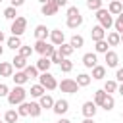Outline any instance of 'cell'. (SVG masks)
<instances>
[{
	"label": "cell",
	"mask_w": 123,
	"mask_h": 123,
	"mask_svg": "<svg viewBox=\"0 0 123 123\" xmlns=\"http://www.w3.org/2000/svg\"><path fill=\"white\" fill-rule=\"evenodd\" d=\"M117 92H119V94H121V96H123V83H121V85H119V86H117Z\"/></svg>",
	"instance_id": "cell-48"
},
{
	"label": "cell",
	"mask_w": 123,
	"mask_h": 123,
	"mask_svg": "<svg viewBox=\"0 0 123 123\" xmlns=\"http://www.w3.org/2000/svg\"><path fill=\"white\" fill-rule=\"evenodd\" d=\"M106 96H108V92H106L104 88H102V90H96V92H94V100H92V102H94L96 106H102V102L106 100Z\"/></svg>",
	"instance_id": "cell-29"
},
{
	"label": "cell",
	"mask_w": 123,
	"mask_h": 123,
	"mask_svg": "<svg viewBox=\"0 0 123 123\" xmlns=\"http://www.w3.org/2000/svg\"><path fill=\"white\" fill-rule=\"evenodd\" d=\"M121 42H123V33H121Z\"/></svg>",
	"instance_id": "cell-54"
},
{
	"label": "cell",
	"mask_w": 123,
	"mask_h": 123,
	"mask_svg": "<svg viewBox=\"0 0 123 123\" xmlns=\"http://www.w3.org/2000/svg\"><path fill=\"white\" fill-rule=\"evenodd\" d=\"M50 62H52V63H58V65H60V63L63 62V56H62V54H60V52L56 50V52L52 54V58H50Z\"/></svg>",
	"instance_id": "cell-42"
},
{
	"label": "cell",
	"mask_w": 123,
	"mask_h": 123,
	"mask_svg": "<svg viewBox=\"0 0 123 123\" xmlns=\"http://www.w3.org/2000/svg\"><path fill=\"white\" fill-rule=\"evenodd\" d=\"M2 42H4V33L0 31V44H2Z\"/></svg>",
	"instance_id": "cell-51"
},
{
	"label": "cell",
	"mask_w": 123,
	"mask_h": 123,
	"mask_svg": "<svg viewBox=\"0 0 123 123\" xmlns=\"http://www.w3.org/2000/svg\"><path fill=\"white\" fill-rule=\"evenodd\" d=\"M60 69H62L63 73H69V71L73 69V62H69L67 58H63V62L60 63Z\"/></svg>",
	"instance_id": "cell-37"
},
{
	"label": "cell",
	"mask_w": 123,
	"mask_h": 123,
	"mask_svg": "<svg viewBox=\"0 0 123 123\" xmlns=\"http://www.w3.org/2000/svg\"><path fill=\"white\" fill-rule=\"evenodd\" d=\"M83 25V15H75V17H67V27L69 29H77Z\"/></svg>",
	"instance_id": "cell-21"
},
{
	"label": "cell",
	"mask_w": 123,
	"mask_h": 123,
	"mask_svg": "<svg viewBox=\"0 0 123 123\" xmlns=\"http://www.w3.org/2000/svg\"><path fill=\"white\" fill-rule=\"evenodd\" d=\"M4 17H6V19H12V21H13V19L17 17V12H15V8H13V6L6 8V10H4Z\"/></svg>",
	"instance_id": "cell-36"
},
{
	"label": "cell",
	"mask_w": 123,
	"mask_h": 123,
	"mask_svg": "<svg viewBox=\"0 0 123 123\" xmlns=\"http://www.w3.org/2000/svg\"><path fill=\"white\" fill-rule=\"evenodd\" d=\"M73 50H75V48H73L71 44H65V42H63V44H62V46L58 48V52H60V54H62L63 58H69V56L73 54Z\"/></svg>",
	"instance_id": "cell-27"
},
{
	"label": "cell",
	"mask_w": 123,
	"mask_h": 123,
	"mask_svg": "<svg viewBox=\"0 0 123 123\" xmlns=\"http://www.w3.org/2000/svg\"><path fill=\"white\" fill-rule=\"evenodd\" d=\"M121 2H123V0H121Z\"/></svg>",
	"instance_id": "cell-57"
},
{
	"label": "cell",
	"mask_w": 123,
	"mask_h": 123,
	"mask_svg": "<svg viewBox=\"0 0 123 123\" xmlns=\"http://www.w3.org/2000/svg\"><path fill=\"white\" fill-rule=\"evenodd\" d=\"M83 65H85V67H88V69L96 67V65H98V63H96V54H92V52L85 54V56H83Z\"/></svg>",
	"instance_id": "cell-13"
},
{
	"label": "cell",
	"mask_w": 123,
	"mask_h": 123,
	"mask_svg": "<svg viewBox=\"0 0 123 123\" xmlns=\"http://www.w3.org/2000/svg\"><path fill=\"white\" fill-rule=\"evenodd\" d=\"M115 79H117L119 83H123V67H119V69H117V73H115Z\"/></svg>",
	"instance_id": "cell-45"
},
{
	"label": "cell",
	"mask_w": 123,
	"mask_h": 123,
	"mask_svg": "<svg viewBox=\"0 0 123 123\" xmlns=\"http://www.w3.org/2000/svg\"><path fill=\"white\" fill-rule=\"evenodd\" d=\"M48 46H50V44H48L46 40H37V42H35V52H38L40 56H46Z\"/></svg>",
	"instance_id": "cell-23"
},
{
	"label": "cell",
	"mask_w": 123,
	"mask_h": 123,
	"mask_svg": "<svg viewBox=\"0 0 123 123\" xmlns=\"http://www.w3.org/2000/svg\"><path fill=\"white\" fill-rule=\"evenodd\" d=\"M40 111H42V108H40L38 102H29V115L31 117H38Z\"/></svg>",
	"instance_id": "cell-24"
},
{
	"label": "cell",
	"mask_w": 123,
	"mask_h": 123,
	"mask_svg": "<svg viewBox=\"0 0 123 123\" xmlns=\"http://www.w3.org/2000/svg\"><path fill=\"white\" fill-rule=\"evenodd\" d=\"M52 110H54V113H56V115H63V113L69 110V102H67V100H56Z\"/></svg>",
	"instance_id": "cell-7"
},
{
	"label": "cell",
	"mask_w": 123,
	"mask_h": 123,
	"mask_svg": "<svg viewBox=\"0 0 123 123\" xmlns=\"http://www.w3.org/2000/svg\"><path fill=\"white\" fill-rule=\"evenodd\" d=\"M25 98H27V90H25L23 86H13V88L10 90V94H8V102H10L12 106L23 104Z\"/></svg>",
	"instance_id": "cell-1"
},
{
	"label": "cell",
	"mask_w": 123,
	"mask_h": 123,
	"mask_svg": "<svg viewBox=\"0 0 123 123\" xmlns=\"http://www.w3.org/2000/svg\"><path fill=\"white\" fill-rule=\"evenodd\" d=\"M96 19H98V23H100V27H104V29H110L111 25H113V19H111V13L108 12V10H98L96 12Z\"/></svg>",
	"instance_id": "cell-2"
},
{
	"label": "cell",
	"mask_w": 123,
	"mask_h": 123,
	"mask_svg": "<svg viewBox=\"0 0 123 123\" xmlns=\"http://www.w3.org/2000/svg\"><path fill=\"white\" fill-rule=\"evenodd\" d=\"M10 2H12V6H13V8H19V6H23V4H25V0H10Z\"/></svg>",
	"instance_id": "cell-47"
},
{
	"label": "cell",
	"mask_w": 123,
	"mask_h": 123,
	"mask_svg": "<svg viewBox=\"0 0 123 123\" xmlns=\"http://www.w3.org/2000/svg\"><path fill=\"white\" fill-rule=\"evenodd\" d=\"M25 27H27V19L25 17H21V15H17L13 21H12V35L13 37H21L23 35V31H25Z\"/></svg>",
	"instance_id": "cell-3"
},
{
	"label": "cell",
	"mask_w": 123,
	"mask_h": 123,
	"mask_svg": "<svg viewBox=\"0 0 123 123\" xmlns=\"http://www.w3.org/2000/svg\"><path fill=\"white\" fill-rule=\"evenodd\" d=\"M0 123H2V121H0Z\"/></svg>",
	"instance_id": "cell-56"
},
{
	"label": "cell",
	"mask_w": 123,
	"mask_h": 123,
	"mask_svg": "<svg viewBox=\"0 0 123 123\" xmlns=\"http://www.w3.org/2000/svg\"><path fill=\"white\" fill-rule=\"evenodd\" d=\"M54 98L50 96V94H42L40 98H38V104H40V108L42 110H48V108H54Z\"/></svg>",
	"instance_id": "cell-14"
},
{
	"label": "cell",
	"mask_w": 123,
	"mask_h": 123,
	"mask_svg": "<svg viewBox=\"0 0 123 123\" xmlns=\"http://www.w3.org/2000/svg\"><path fill=\"white\" fill-rule=\"evenodd\" d=\"M38 81H40L38 85H42L46 90H54V88L58 86V83H56V77H54L52 73H48V71H46V73H40V75H38Z\"/></svg>",
	"instance_id": "cell-4"
},
{
	"label": "cell",
	"mask_w": 123,
	"mask_h": 123,
	"mask_svg": "<svg viewBox=\"0 0 123 123\" xmlns=\"http://www.w3.org/2000/svg\"><path fill=\"white\" fill-rule=\"evenodd\" d=\"M44 90H46V88H44L42 85H33L29 92H31V96H33V98H40V96L44 94Z\"/></svg>",
	"instance_id": "cell-28"
},
{
	"label": "cell",
	"mask_w": 123,
	"mask_h": 123,
	"mask_svg": "<svg viewBox=\"0 0 123 123\" xmlns=\"http://www.w3.org/2000/svg\"><path fill=\"white\" fill-rule=\"evenodd\" d=\"M58 8H63V6H67V0H52Z\"/></svg>",
	"instance_id": "cell-46"
},
{
	"label": "cell",
	"mask_w": 123,
	"mask_h": 123,
	"mask_svg": "<svg viewBox=\"0 0 123 123\" xmlns=\"http://www.w3.org/2000/svg\"><path fill=\"white\" fill-rule=\"evenodd\" d=\"M35 37H37V40H46L50 37V31L46 29V25H37L35 27Z\"/></svg>",
	"instance_id": "cell-9"
},
{
	"label": "cell",
	"mask_w": 123,
	"mask_h": 123,
	"mask_svg": "<svg viewBox=\"0 0 123 123\" xmlns=\"http://www.w3.org/2000/svg\"><path fill=\"white\" fill-rule=\"evenodd\" d=\"M50 65H52L50 58H44V56H42V58L37 62V69H38V71H42V73H46V71L50 69Z\"/></svg>",
	"instance_id": "cell-19"
},
{
	"label": "cell",
	"mask_w": 123,
	"mask_h": 123,
	"mask_svg": "<svg viewBox=\"0 0 123 123\" xmlns=\"http://www.w3.org/2000/svg\"><path fill=\"white\" fill-rule=\"evenodd\" d=\"M113 27H115V31H117L119 35L123 33V12H121V13L117 15V19L113 21Z\"/></svg>",
	"instance_id": "cell-39"
},
{
	"label": "cell",
	"mask_w": 123,
	"mask_h": 123,
	"mask_svg": "<svg viewBox=\"0 0 123 123\" xmlns=\"http://www.w3.org/2000/svg\"><path fill=\"white\" fill-rule=\"evenodd\" d=\"M40 4H48V2H52V0H38Z\"/></svg>",
	"instance_id": "cell-52"
},
{
	"label": "cell",
	"mask_w": 123,
	"mask_h": 123,
	"mask_svg": "<svg viewBox=\"0 0 123 123\" xmlns=\"http://www.w3.org/2000/svg\"><path fill=\"white\" fill-rule=\"evenodd\" d=\"M69 44H71L75 50H77V48H83V46H85V38H83L81 35H73L71 40H69Z\"/></svg>",
	"instance_id": "cell-25"
},
{
	"label": "cell",
	"mask_w": 123,
	"mask_h": 123,
	"mask_svg": "<svg viewBox=\"0 0 123 123\" xmlns=\"http://www.w3.org/2000/svg\"><path fill=\"white\" fill-rule=\"evenodd\" d=\"M104 77H106V67H104V65H96V67H92V79L102 81Z\"/></svg>",
	"instance_id": "cell-20"
},
{
	"label": "cell",
	"mask_w": 123,
	"mask_h": 123,
	"mask_svg": "<svg viewBox=\"0 0 123 123\" xmlns=\"http://www.w3.org/2000/svg\"><path fill=\"white\" fill-rule=\"evenodd\" d=\"M12 79H13V83H15L17 86H23V85H25V83L29 81V77L25 75V71H15Z\"/></svg>",
	"instance_id": "cell-18"
},
{
	"label": "cell",
	"mask_w": 123,
	"mask_h": 123,
	"mask_svg": "<svg viewBox=\"0 0 123 123\" xmlns=\"http://www.w3.org/2000/svg\"><path fill=\"white\" fill-rule=\"evenodd\" d=\"M2 54H4V48H2V46H0V56H2Z\"/></svg>",
	"instance_id": "cell-53"
},
{
	"label": "cell",
	"mask_w": 123,
	"mask_h": 123,
	"mask_svg": "<svg viewBox=\"0 0 123 123\" xmlns=\"http://www.w3.org/2000/svg\"><path fill=\"white\" fill-rule=\"evenodd\" d=\"M17 113H19V117H21V115H29V104H27V102L19 104V108H17Z\"/></svg>",
	"instance_id": "cell-41"
},
{
	"label": "cell",
	"mask_w": 123,
	"mask_h": 123,
	"mask_svg": "<svg viewBox=\"0 0 123 123\" xmlns=\"http://www.w3.org/2000/svg\"><path fill=\"white\" fill-rule=\"evenodd\" d=\"M108 46H110V44H108V40L104 38V40H98V42L94 44V50H96L98 54H106V52H108Z\"/></svg>",
	"instance_id": "cell-33"
},
{
	"label": "cell",
	"mask_w": 123,
	"mask_h": 123,
	"mask_svg": "<svg viewBox=\"0 0 123 123\" xmlns=\"http://www.w3.org/2000/svg\"><path fill=\"white\" fill-rule=\"evenodd\" d=\"M58 86H60L62 92H67V94H75V92H79V85H77V81H73V79H63Z\"/></svg>",
	"instance_id": "cell-5"
},
{
	"label": "cell",
	"mask_w": 123,
	"mask_h": 123,
	"mask_svg": "<svg viewBox=\"0 0 123 123\" xmlns=\"http://www.w3.org/2000/svg\"><path fill=\"white\" fill-rule=\"evenodd\" d=\"M121 117H123V113H121Z\"/></svg>",
	"instance_id": "cell-55"
},
{
	"label": "cell",
	"mask_w": 123,
	"mask_h": 123,
	"mask_svg": "<svg viewBox=\"0 0 123 123\" xmlns=\"http://www.w3.org/2000/svg\"><path fill=\"white\" fill-rule=\"evenodd\" d=\"M113 106H115V100H113V96H111V94H108V96H106V100L102 102V106H100V108H104L106 111H111V110H113Z\"/></svg>",
	"instance_id": "cell-30"
},
{
	"label": "cell",
	"mask_w": 123,
	"mask_h": 123,
	"mask_svg": "<svg viewBox=\"0 0 123 123\" xmlns=\"http://www.w3.org/2000/svg\"><path fill=\"white\" fill-rule=\"evenodd\" d=\"M12 65H13L17 71H23V69L27 67V58H23V56H19V54H17V56L12 60Z\"/></svg>",
	"instance_id": "cell-16"
},
{
	"label": "cell",
	"mask_w": 123,
	"mask_h": 123,
	"mask_svg": "<svg viewBox=\"0 0 123 123\" xmlns=\"http://www.w3.org/2000/svg\"><path fill=\"white\" fill-rule=\"evenodd\" d=\"M104 90H106L108 94L115 92V90H117V81H106V85H104Z\"/></svg>",
	"instance_id": "cell-38"
},
{
	"label": "cell",
	"mask_w": 123,
	"mask_h": 123,
	"mask_svg": "<svg viewBox=\"0 0 123 123\" xmlns=\"http://www.w3.org/2000/svg\"><path fill=\"white\" fill-rule=\"evenodd\" d=\"M90 37H92V40H94V42L104 40V38H106V29H104V27H100V25H96V27H92V31H90Z\"/></svg>",
	"instance_id": "cell-8"
},
{
	"label": "cell",
	"mask_w": 123,
	"mask_h": 123,
	"mask_svg": "<svg viewBox=\"0 0 123 123\" xmlns=\"http://www.w3.org/2000/svg\"><path fill=\"white\" fill-rule=\"evenodd\" d=\"M0 2H2V0H0Z\"/></svg>",
	"instance_id": "cell-58"
},
{
	"label": "cell",
	"mask_w": 123,
	"mask_h": 123,
	"mask_svg": "<svg viewBox=\"0 0 123 123\" xmlns=\"http://www.w3.org/2000/svg\"><path fill=\"white\" fill-rule=\"evenodd\" d=\"M96 108H98V106H96L94 102H85V104H83V115L92 119L94 113H96Z\"/></svg>",
	"instance_id": "cell-11"
},
{
	"label": "cell",
	"mask_w": 123,
	"mask_h": 123,
	"mask_svg": "<svg viewBox=\"0 0 123 123\" xmlns=\"http://www.w3.org/2000/svg\"><path fill=\"white\" fill-rule=\"evenodd\" d=\"M17 119H19V113H17L15 110H8L6 115H4V121H6V123H15Z\"/></svg>",
	"instance_id": "cell-31"
},
{
	"label": "cell",
	"mask_w": 123,
	"mask_h": 123,
	"mask_svg": "<svg viewBox=\"0 0 123 123\" xmlns=\"http://www.w3.org/2000/svg\"><path fill=\"white\" fill-rule=\"evenodd\" d=\"M58 123H71V121H69V119H65V117H62V119H60Z\"/></svg>",
	"instance_id": "cell-49"
},
{
	"label": "cell",
	"mask_w": 123,
	"mask_h": 123,
	"mask_svg": "<svg viewBox=\"0 0 123 123\" xmlns=\"http://www.w3.org/2000/svg\"><path fill=\"white\" fill-rule=\"evenodd\" d=\"M102 0H86V8L88 10H92V12H98V10H102Z\"/></svg>",
	"instance_id": "cell-34"
},
{
	"label": "cell",
	"mask_w": 123,
	"mask_h": 123,
	"mask_svg": "<svg viewBox=\"0 0 123 123\" xmlns=\"http://www.w3.org/2000/svg\"><path fill=\"white\" fill-rule=\"evenodd\" d=\"M90 81H92V77L86 75V73H79V75H77V85H79V86H88Z\"/></svg>",
	"instance_id": "cell-26"
},
{
	"label": "cell",
	"mask_w": 123,
	"mask_h": 123,
	"mask_svg": "<svg viewBox=\"0 0 123 123\" xmlns=\"http://www.w3.org/2000/svg\"><path fill=\"white\" fill-rule=\"evenodd\" d=\"M106 40H108V44H110V46H117V44H121V35H119L117 31H113V33H110V35H108V38H106Z\"/></svg>",
	"instance_id": "cell-22"
},
{
	"label": "cell",
	"mask_w": 123,
	"mask_h": 123,
	"mask_svg": "<svg viewBox=\"0 0 123 123\" xmlns=\"http://www.w3.org/2000/svg\"><path fill=\"white\" fill-rule=\"evenodd\" d=\"M102 2H104V0H102Z\"/></svg>",
	"instance_id": "cell-59"
},
{
	"label": "cell",
	"mask_w": 123,
	"mask_h": 123,
	"mask_svg": "<svg viewBox=\"0 0 123 123\" xmlns=\"http://www.w3.org/2000/svg\"><path fill=\"white\" fill-rule=\"evenodd\" d=\"M8 46H10L12 50H19L23 44H21V38H19V37H10V38H8Z\"/></svg>",
	"instance_id": "cell-32"
},
{
	"label": "cell",
	"mask_w": 123,
	"mask_h": 123,
	"mask_svg": "<svg viewBox=\"0 0 123 123\" xmlns=\"http://www.w3.org/2000/svg\"><path fill=\"white\" fill-rule=\"evenodd\" d=\"M75 15H81L79 8H77V6H69V8H67V17H75Z\"/></svg>",
	"instance_id": "cell-43"
},
{
	"label": "cell",
	"mask_w": 123,
	"mask_h": 123,
	"mask_svg": "<svg viewBox=\"0 0 123 123\" xmlns=\"http://www.w3.org/2000/svg\"><path fill=\"white\" fill-rule=\"evenodd\" d=\"M104 56H106V63H108V67H117V63H119V56H117L113 50H108Z\"/></svg>",
	"instance_id": "cell-10"
},
{
	"label": "cell",
	"mask_w": 123,
	"mask_h": 123,
	"mask_svg": "<svg viewBox=\"0 0 123 123\" xmlns=\"http://www.w3.org/2000/svg\"><path fill=\"white\" fill-rule=\"evenodd\" d=\"M8 94H10V88H8L4 83H0V98H2V96H8Z\"/></svg>",
	"instance_id": "cell-44"
},
{
	"label": "cell",
	"mask_w": 123,
	"mask_h": 123,
	"mask_svg": "<svg viewBox=\"0 0 123 123\" xmlns=\"http://www.w3.org/2000/svg\"><path fill=\"white\" fill-rule=\"evenodd\" d=\"M63 40H65V35H63L62 29H54V31H50V42H52L54 46H62Z\"/></svg>",
	"instance_id": "cell-6"
},
{
	"label": "cell",
	"mask_w": 123,
	"mask_h": 123,
	"mask_svg": "<svg viewBox=\"0 0 123 123\" xmlns=\"http://www.w3.org/2000/svg\"><path fill=\"white\" fill-rule=\"evenodd\" d=\"M0 75L2 77H13V65L10 62H2L0 63Z\"/></svg>",
	"instance_id": "cell-17"
},
{
	"label": "cell",
	"mask_w": 123,
	"mask_h": 123,
	"mask_svg": "<svg viewBox=\"0 0 123 123\" xmlns=\"http://www.w3.org/2000/svg\"><path fill=\"white\" fill-rule=\"evenodd\" d=\"M33 52H35V48H31V46H21L19 48V56H23V58H31Z\"/></svg>",
	"instance_id": "cell-40"
},
{
	"label": "cell",
	"mask_w": 123,
	"mask_h": 123,
	"mask_svg": "<svg viewBox=\"0 0 123 123\" xmlns=\"http://www.w3.org/2000/svg\"><path fill=\"white\" fill-rule=\"evenodd\" d=\"M58 6L54 4V2H48V4H42V8H40V12H42V15H56L58 13Z\"/></svg>",
	"instance_id": "cell-12"
},
{
	"label": "cell",
	"mask_w": 123,
	"mask_h": 123,
	"mask_svg": "<svg viewBox=\"0 0 123 123\" xmlns=\"http://www.w3.org/2000/svg\"><path fill=\"white\" fill-rule=\"evenodd\" d=\"M23 71H25V75H27L29 79H35V77H38V69H37V65H27Z\"/></svg>",
	"instance_id": "cell-35"
},
{
	"label": "cell",
	"mask_w": 123,
	"mask_h": 123,
	"mask_svg": "<svg viewBox=\"0 0 123 123\" xmlns=\"http://www.w3.org/2000/svg\"><path fill=\"white\" fill-rule=\"evenodd\" d=\"M108 12H110L111 15H119V13L123 12V2H119V0H113V2H110V6H108Z\"/></svg>",
	"instance_id": "cell-15"
},
{
	"label": "cell",
	"mask_w": 123,
	"mask_h": 123,
	"mask_svg": "<svg viewBox=\"0 0 123 123\" xmlns=\"http://www.w3.org/2000/svg\"><path fill=\"white\" fill-rule=\"evenodd\" d=\"M83 123H94V121H92V119H90V117H86V119H85V121H83Z\"/></svg>",
	"instance_id": "cell-50"
}]
</instances>
